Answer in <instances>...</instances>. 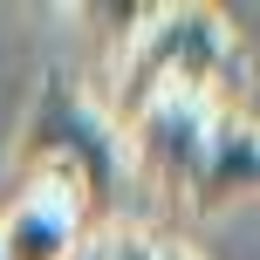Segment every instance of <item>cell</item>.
<instances>
[{
  "instance_id": "obj_4",
  "label": "cell",
  "mask_w": 260,
  "mask_h": 260,
  "mask_svg": "<svg viewBox=\"0 0 260 260\" xmlns=\"http://www.w3.org/2000/svg\"><path fill=\"white\" fill-rule=\"evenodd\" d=\"M253 178H260V144H253V123L247 117H212L206 130V144H199V157H192V171H185V206L192 212H206V219H219V212H233V206H247L253 199Z\"/></svg>"
},
{
  "instance_id": "obj_6",
  "label": "cell",
  "mask_w": 260,
  "mask_h": 260,
  "mask_svg": "<svg viewBox=\"0 0 260 260\" xmlns=\"http://www.w3.org/2000/svg\"><path fill=\"white\" fill-rule=\"evenodd\" d=\"M157 260H199L192 247H157Z\"/></svg>"
},
{
  "instance_id": "obj_2",
  "label": "cell",
  "mask_w": 260,
  "mask_h": 260,
  "mask_svg": "<svg viewBox=\"0 0 260 260\" xmlns=\"http://www.w3.org/2000/svg\"><path fill=\"white\" fill-rule=\"evenodd\" d=\"M117 76H123L117 82V117H130L137 103L171 96V89H199V96H219L226 103L233 27H226V14H212V7H144L137 35L123 41V69Z\"/></svg>"
},
{
  "instance_id": "obj_3",
  "label": "cell",
  "mask_w": 260,
  "mask_h": 260,
  "mask_svg": "<svg viewBox=\"0 0 260 260\" xmlns=\"http://www.w3.org/2000/svg\"><path fill=\"white\" fill-rule=\"evenodd\" d=\"M212 117H226L219 96H199V89H171V96H151L137 103L130 117H117V137H123V171L144 178L151 192L178 199L185 192V171H192L199 144H206Z\"/></svg>"
},
{
  "instance_id": "obj_7",
  "label": "cell",
  "mask_w": 260,
  "mask_h": 260,
  "mask_svg": "<svg viewBox=\"0 0 260 260\" xmlns=\"http://www.w3.org/2000/svg\"><path fill=\"white\" fill-rule=\"evenodd\" d=\"M76 260H82V253H76Z\"/></svg>"
},
{
  "instance_id": "obj_5",
  "label": "cell",
  "mask_w": 260,
  "mask_h": 260,
  "mask_svg": "<svg viewBox=\"0 0 260 260\" xmlns=\"http://www.w3.org/2000/svg\"><path fill=\"white\" fill-rule=\"evenodd\" d=\"M89 240V212L55 185H21L14 212L0 219V260H76Z\"/></svg>"
},
{
  "instance_id": "obj_1",
  "label": "cell",
  "mask_w": 260,
  "mask_h": 260,
  "mask_svg": "<svg viewBox=\"0 0 260 260\" xmlns=\"http://www.w3.org/2000/svg\"><path fill=\"white\" fill-rule=\"evenodd\" d=\"M123 137L62 69H48L35 89V110H27V130H21V185H55L69 192L89 226H110L123 199Z\"/></svg>"
}]
</instances>
